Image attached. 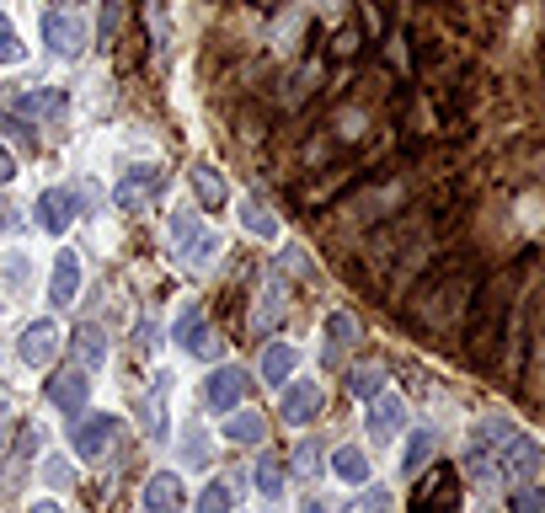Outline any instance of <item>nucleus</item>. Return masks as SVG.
I'll return each mask as SVG.
<instances>
[{
	"instance_id": "79ce46f5",
	"label": "nucleus",
	"mask_w": 545,
	"mask_h": 513,
	"mask_svg": "<svg viewBox=\"0 0 545 513\" xmlns=\"http://www.w3.org/2000/svg\"><path fill=\"white\" fill-rule=\"evenodd\" d=\"M11 177H17V161H11V150L6 145H0V188H6V182Z\"/></svg>"
},
{
	"instance_id": "2eb2a0df",
	"label": "nucleus",
	"mask_w": 545,
	"mask_h": 513,
	"mask_svg": "<svg viewBox=\"0 0 545 513\" xmlns=\"http://www.w3.org/2000/svg\"><path fill=\"white\" fill-rule=\"evenodd\" d=\"M188 182H193V193H198V204L204 209H225V177L214 171L209 161H193V171H188Z\"/></svg>"
},
{
	"instance_id": "ea45409f",
	"label": "nucleus",
	"mask_w": 545,
	"mask_h": 513,
	"mask_svg": "<svg viewBox=\"0 0 545 513\" xmlns=\"http://www.w3.org/2000/svg\"><path fill=\"white\" fill-rule=\"evenodd\" d=\"M43 476H49L54 487H65V481H70V465H65V460H49V465H43Z\"/></svg>"
},
{
	"instance_id": "f8f14e48",
	"label": "nucleus",
	"mask_w": 545,
	"mask_h": 513,
	"mask_svg": "<svg viewBox=\"0 0 545 513\" xmlns=\"http://www.w3.org/2000/svg\"><path fill=\"white\" fill-rule=\"evenodd\" d=\"M70 220H75V198L65 188H49V193L38 198V225L49 230V236H65Z\"/></svg>"
},
{
	"instance_id": "37998d69",
	"label": "nucleus",
	"mask_w": 545,
	"mask_h": 513,
	"mask_svg": "<svg viewBox=\"0 0 545 513\" xmlns=\"http://www.w3.org/2000/svg\"><path fill=\"white\" fill-rule=\"evenodd\" d=\"M27 513H65V508H59V503H33Z\"/></svg>"
},
{
	"instance_id": "6e6552de",
	"label": "nucleus",
	"mask_w": 545,
	"mask_h": 513,
	"mask_svg": "<svg viewBox=\"0 0 545 513\" xmlns=\"http://www.w3.org/2000/svg\"><path fill=\"white\" fill-rule=\"evenodd\" d=\"M113 439H118V417H102V412H91V417H81V423L70 428V449L81 460H102Z\"/></svg>"
},
{
	"instance_id": "49530a36",
	"label": "nucleus",
	"mask_w": 545,
	"mask_h": 513,
	"mask_svg": "<svg viewBox=\"0 0 545 513\" xmlns=\"http://www.w3.org/2000/svg\"><path fill=\"white\" fill-rule=\"evenodd\" d=\"M54 6H70V0H54Z\"/></svg>"
},
{
	"instance_id": "4be33fe9",
	"label": "nucleus",
	"mask_w": 545,
	"mask_h": 513,
	"mask_svg": "<svg viewBox=\"0 0 545 513\" xmlns=\"http://www.w3.org/2000/svg\"><path fill=\"white\" fill-rule=\"evenodd\" d=\"M241 230H246V236H257V241H273V236H278V220H273L268 204L246 198V204H241Z\"/></svg>"
},
{
	"instance_id": "c9c22d12",
	"label": "nucleus",
	"mask_w": 545,
	"mask_h": 513,
	"mask_svg": "<svg viewBox=\"0 0 545 513\" xmlns=\"http://www.w3.org/2000/svg\"><path fill=\"white\" fill-rule=\"evenodd\" d=\"M332 54H337V59H353V54H358V27H342L337 43H332Z\"/></svg>"
},
{
	"instance_id": "6ab92c4d",
	"label": "nucleus",
	"mask_w": 545,
	"mask_h": 513,
	"mask_svg": "<svg viewBox=\"0 0 545 513\" xmlns=\"http://www.w3.org/2000/svg\"><path fill=\"white\" fill-rule=\"evenodd\" d=\"M513 444V423L508 417H481L476 433H471V449H487V455H497V449Z\"/></svg>"
},
{
	"instance_id": "f3484780",
	"label": "nucleus",
	"mask_w": 545,
	"mask_h": 513,
	"mask_svg": "<svg viewBox=\"0 0 545 513\" xmlns=\"http://www.w3.org/2000/svg\"><path fill=\"white\" fill-rule=\"evenodd\" d=\"M17 113H22V118H59V113H65V91H54V86L22 91V97H17Z\"/></svg>"
},
{
	"instance_id": "a878e982",
	"label": "nucleus",
	"mask_w": 545,
	"mask_h": 513,
	"mask_svg": "<svg viewBox=\"0 0 545 513\" xmlns=\"http://www.w3.org/2000/svg\"><path fill=\"white\" fill-rule=\"evenodd\" d=\"M225 439H230V444H262V417H257V412H230Z\"/></svg>"
},
{
	"instance_id": "aec40b11",
	"label": "nucleus",
	"mask_w": 545,
	"mask_h": 513,
	"mask_svg": "<svg viewBox=\"0 0 545 513\" xmlns=\"http://www.w3.org/2000/svg\"><path fill=\"white\" fill-rule=\"evenodd\" d=\"M75 359H81V369H97L107 364V337H102V326H75Z\"/></svg>"
},
{
	"instance_id": "c756f323",
	"label": "nucleus",
	"mask_w": 545,
	"mask_h": 513,
	"mask_svg": "<svg viewBox=\"0 0 545 513\" xmlns=\"http://www.w3.org/2000/svg\"><path fill=\"white\" fill-rule=\"evenodd\" d=\"M198 513H230V487L225 481H209V487L198 492Z\"/></svg>"
},
{
	"instance_id": "58836bf2",
	"label": "nucleus",
	"mask_w": 545,
	"mask_h": 513,
	"mask_svg": "<svg viewBox=\"0 0 545 513\" xmlns=\"http://www.w3.org/2000/svg\"><path fill=\"white\" fill-rule=\"evenodd\" d=\"M300 257H305V252H294V246H289V252H278V273H305Z\"/></svg>"
},
{
	"instance_id": "f704fd0d",
	"label": "nucleus",
	"mask_w": 545,
	"mask_h": 513,
	"mask_svg": "<svg viewBox=\"0 0 545 513\" xmlns=\"http://www.w3.org/2000/svg\"><path fill=\"white\" fill-rule=\"evenodd\" d=\"M118 27H123V6H118V0H107V6H102V43H113Z\"/></svg>"
},
{
	"instance_id": "f257e3e1",
	"label": "nucleus",
	"mask_w": 545,
	"mask_h": 513,
	"mask_svg": "<svg viewBox=\"0 0 545 513\" xmlns=\"http://www.w3.org/2000/svg\"><path fill=\"white\" fill-rule=\"evenodd\" d=\"M471 305H476V316H471V332H465V353H471V364L487 369V364H492V348L503 342L508 310H513V284H508V273L492 278V284L481 289Z\"/></svg>"
},
{
	"instance_id": "a19ab883",
	"label": "nucleus",
	"mask_w": 545,
	"mask_h": 513,
	"mask_svg": "<svg viewBox=\"0 0 545 513\" xmlns=\"http://www.w3.org/2000/svg\"><path fill=\"white\" fill-rule=\"evenodd\" d=\"M33 449H38V423H27L22 439H17V455H33Z\"/></svg>"
},
{
	"instance_id": "7ed1b4c3",
	"label": "nucleus",
	"mask_w": 545,
	"mask_h": 513,
	"mask_svg": "<svg viewBox=\"0 0 545 513\" xmlns=\"http://www.w3.org/2000/svg\"><path fill=\"white\" fill-rule=\"evenodd\" d=\"M161 193H166V171L161 166H134L113 182V204L123 214H145L150 204H161Z\"/></svg>"
},
{
	"instance_id": "a211bd4d",
	"label": "nucleus",
	"mask_w": 545,
	"mask_h": 513,
	"mask_svg": "<svg viewBox=\"0 0 545 513\" xmlns=\"http://www.w3.org/2000/svg\"><path fill=\"white\" fill-rule=\"evenodd\" d=\"M294 369H300V348H294V342H268V353H262V375H268L273 385H284Z\"/></svg>"
},
{
	"instance_id": "9b49d317",
	"label": "nucleus",
	"mask_w": 545,
	"mask_h": 513,
	"mask_svg": "<svg viewBox=\"0 0 545 513\" xmlns=\"http://www.w3.org/2000/svg\"><path fill=\"white\" fill-rule=\"evenodd\" d=\"M86 396H91V385H86V369H59V375L49 380V401L59 412H81L86 407Z\"/></svg>"
},
{
	"instance_id": "c03bdc74",
	"label": "nucleus",
	"mask_w": 545,
	"mask_h": 513,
	"mask_svg": "<svg viewBox=\"0 0 545 513\" xmlns=\"http://www.w3.org/2000/svg\"><path fill=\"white\" fill-rule=\"evenodd\" d=\"M305 513H326V503H305Z\"/></svg>"
},
{
	"instance_id": "f03ea898",
	"label": "nucleus",
	"mask_w": 545,
	"mask_h": 513,
	"mask_svg": "<svg viewBox=\"0 0 545 513\" xmlns=\"http://www.w3.org/2000/svg\"><path fill=\"white\" fill-rule=\"evenodd\" d=\"M471 294H476V273H471V268L444 273L439 284H433L423 300H417V321L433 326V332H449V326L460 321V310L471 305Z\"/></svg>"
},
{
	"instance_id": "dca6fc26",
	"label": "nucleus",
	"mask_w": 545,
	"mask_h": 513,
	"mask_svg": "<svg viewBox=\"0 0 545 513\" xmlns=\"http://www.w3.org/2000/svg\"><path fill=\"white\" fill-rule=\"evenodd\" d=\"M401 423H407V407H401L396 396H375V401H369V433H375V444L391 439Z\"/></svg>"
},
{
	"instance_id": "2f4dec72",
	"label": "nucleus",
	"mask_w": 545,
	"mask_h": 513,
	"mask_svg": "<svg viewBox=\"0 0 545 513\" xmlns=\"http://www.w3.org/2000/svg\"><path fill=\"white\" fill-rule=\"evenodd\" d=\"M204 332H209V321H204V310H198V305H193V310H188V316H182V321H177V342H182V348H193V342H198V337H204Z\"/></svg>"
},
{
	"instance_id": "ddd939ff",
	"label": "nucleus",
	"mask_w": 545,
	"mask_h": 513,
	"mask_svg": "<svg viewBox=\"0 0 545 513\" xmlns=\"http://www.w3.org/2000/svg\"><path fill=\"white\" fill-rule=\"evenodd\" d=\"M75 289H81V257L59 252L54 257V278H49V300L65 310V305H75Z\"/></svg>"
},
{
	"instance_id": "4c0bfd02",
	"label": "nucleus",
	"mask_w": 545,
	"mask_h": 513,
	"mask_svg": "<svg viewBox=\"0 0 545 513\" xmlns=\"http://www.w3.org/2000/svg\"><path fill=\"white\" fill-rule=\"evenodd\" d=\"M6 129H11V139H17V145H27V150H33V145H38V139H33V129H27V123H22V118H6Z\"/></svg>"
},
{
	"instance_id": "412c9836",
	"label": "nucleus",
	"mask_w": 545,
	"mask_h": 513,
	"mask_svg": "<svg viewBox=\"0 0 545 513\" xmlns=\"http://www.w3.org/2000/svg\"><path fill=\"white\" fill-rule=\"evenodd\" d=\"M332 471H337L342 481H353V487H364V481H369V460H364V449H358V444L332 449Z\"/></svg>"
},
{
	"instance_id": "5701e85b",
	"label": "nucleus",
	"mask_w": 545,
	"mask_h": 513,
	"mask_svg": "<svg viewBox=\"0 0 545 513\" xmlns=\"http://www.w3.org/2000/svg\"><path fill=\"white\" fill-rule=\"evenodd\" d=\"M321 81H326V65H321V59H310V65H305V70H300V75H294V81H289L284 102H289V107L310 102V97H316V91H321Z\"/></svg>"
},
{
	"instance_id": "a18cd8bd",
	"label": "nucleus",
	"mask_w": 545,
	"mask_h": 513,
	"mask_svg": "<svg viewBox=\"0 0 545 513\" xmlns=\"http://www.w3.org/2000/svg\"><path fill=\"white\" fill-rule=\"evenodd\" d=\"M257 6H273V0H257Z\"/></svg>"
},
{
	"instance_id": "39448f33",
	"label": "nucleus",
	"mask_w": 545,
	"mask_h": 513,
	"mask_svg": "<svg viewBox=\"0 0 545 513\" xmlns=\"http://www.w3.org/2000/svg\"><path fill=\"white\" fill-rule=\"evenodd\" d=\"M171 236L182 241V262H188V268H209V262L220 257V236H214L209 225H198L193 214H177V220H171Z\"/></svg>"
},
{
	"instance_id": "0eeeda50",
	"label": "nucleus",
	"mask_w": 545,
	"mask_h": 513,
	"mask_svg": "<svg viewBox=\"0 0 545 513\" xmlns=\"http://www.w3.org/2000/svg\"><path fill=\"white\" fill-rule=\"evenodd\" d=\"M43 43H49L59 59H81L86 54V27H81V17L65 11V6H54L49 17H43Z\"/></svg>"
},
{
	"instance_id": "9d476101",
	"label": "nucleus",
	"mask_w": 545,
	"mask_h": 513,
	"mask_svg": "<svg viewBox=\"0 0 545 513\" xmlns=\"http://www.w3.org/2000/svg\"><path fill=\"white\" fill-rule=\"evenodd\" d=\"M17 353H22L27 369H43V364H49L54 353H59V326H54V321H33V326L22 332Z\"/></svg>"
},
{
	"instance_id": "c85d7f7f",
	"label": "nucleus",
	"mask_w": 545,
	"mask_h": 513,
	"mask_svg": "<svg viewBox=\"0 0 545 513\" xmlns=\"http://www.w3.org/2000/svg\"><path fill=\"white\" fill-rule=\"evenodd\" d=\"M257 492L262 497H284V465L278 460H257Z\"/></svg>"
},
{
	"instance_id": "cd10ccee",
	"label": "nucleus",
	"mask_w": 545,
	"mask_h": 513,
	"mask_svg": "<svg viewBox=\"0 0 545 513\" xmlns=\"http://www.w3.org/2000/svg\"><path fill=\"white\" fill-rule=\"evenodd\" d=\"M428 455H433V433H412L407 455H401V471H407V476L417 481V471H423V465H428Z\"/></svg>"
},
{
	"instance_id": "1a4fd4ad",
	"label": "nucleus",
	"mask_w": 545,
	"mask_h": 513,
	"mask_svg": "<svg viewBox=\"0 0 545 513\" xmlns=\"http://www.w3.org/2000/svg\"><path fill=\"white\" fill-rule=\"evenodd\" d=\"M278 412H284L289 428H305L310 417L321 412V385L316 380H284V401H278Z\"/></svg>"
},
{
	"instance_id": "20e7f679",
	"label": "nucleus",
	"mask_w": 545,
	"mask_h": 513,
	"mask_svg": "<svg viewBox=\"0 0 545 513\" xmlns=\"http://www.w3.org/2000/svg\"><path fill=\"white\" fill-rule=\"evenodd\" d=\"M412 513H460V471L455 465H433V471L417 481Z\"/></svg>"
},
{
	"instance_id": "bb28decb",
	"label": "nucleus",
	"mask_w": 545,
	"mask_h": 513,
	"mask_svg": "<svg viewBox=\"0 0 545 513\" xmlns=\"http://www.w3.org/2000/svg\"><path fill=\"white\" fill-rule=\"evenodd\" d=\"M353 342H358V321L348 310H332L326 316V348H353Z\"/></svg>"
},
{
	"instance_id": "423d86ee",
	"label": "nucleus",
	"mask_w": 545,
	"mask_h": 513,
	"mask_svg": "<svg viewBox=\"0 0 545 513\" xmlns=\"http://www.w3.org/2000/svg\"><path fill=\"white\" fill-rule=\"evenodd\" d=\"M246 369L241 364H220L214 375L204 380V391H198V401H204L209 412H236L241 407V396H246Z\"/></svg>"
},
{
	"instance_id": "7c9ffc66",
	"label": "nucleus",
	"mask_w": 545,
	"mask_h": 513,
	"mask_svg": "<svg viewBox=\"0 0 545 513\" xmlns=\"http://www.w3.org/2000/svg\"><path fill=\"white\" fill-rule=\"evenodd\" d=\"M22 54H27V43L17 38V27H11L6 17H0V65H17Z\"/></svg>"
},
{
	"instance_id": "72a5a7b5",
	"label": "nucleus",
	"mask_w": 545,
	"mask_h": 513,
	"mask_svg": "<svg viewBox=\"0 0 545 513\" xmlns=\"http://www.w3.org/2000/svg\"><path fill=\"white\" fill-rule=\"evenodd\" d=\"M513 513H545V497H540V492L524 481V487L513 492Z\"/></svg>"
},
{
	"instance_id": "e433bc0d",
	"label": "nucleus",
	"mask_w": 545,
	"mask_h": 513,
	"mask_svg": "<svg viewBox=\"0 0 545 513\" xmlns=\"http://www.w3.org/2000/svg\"><path fill=\"white\" fill-rule=\"evenodd\" d=\"M358 513H391V492H364V503H358Z\"/></svg>"
},
{
	"instance_id": "393cba45",
	"label": "nucleus",
	"mask_w": 545,
	"mask_h": 513,
	"mask_svg": "<svg viewBox=\"0 0 545 513\" xmlns=\"http://www.w3.org/2000/svg\"><path fill=\"white\" fill-rule=\"evenodd\" d=\"M348 391H353L358 401H375V396H385V369H380V364H358L353 375H348Z\"/></svg>"
},
{
	"instance_id": "473e14b6",
	"label": "nucleus",
	"mask_w": 545,
	"mask_h": 513,
	"mask_svg": "<svg viewBox=\"0 0 545 513\" xmlns=\"http://www.w3.org/2000/svg\"><path fill=\"white\" fill-rule=\"evenodd\" d=\"M316 465H321V444H300V449H294V476H321Z\"/></svg>"
},
{
	"instance_id": "b1692460",
	"label": "nucleus",
	"mask_w": 545,
	"mask_h": 513,
	"mask_svg": "<svg viewBox=\"0 0 545 513\" xmlns=\"http://www.w3.org/2000/svg\"><path fill=\"white\" fill-rule=\"evenodd\" d=\"M508 471L519 476V481H535V476H540V444L513 439V444H508Z\"/></svg>"
},
{
	"instance_id": "4468645a",
	"label": "nucleus",
	"mask_w": 545,
	"mask_h": 513,
	"mask_svg": "<svg viewBox=\"0 0 545 513\" xmlns=\"http://www.w3.org/2000/svg\"><path fill=\"white\" fill-rule=\"evenodd\" d=\"M145 513H182V481L171 471H155L145 481Z\"/></svg>"
}]
</instances>
